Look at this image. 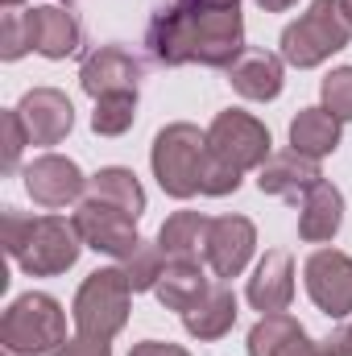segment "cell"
I'll return each instance as SVG.
<instances>
[{
	"label": "cell",
	"mask_w": 352,
	"mask_h": 356,
	"mask_svg": "<svg viewBox=\"0 0 352 356\" xmlns=\"http://www.w3.org/2000/svg\"><path fill=\"white\" fill-rule=\"evenodd\" d=\"M145 46L162 67H211L228 71L245 54V17L241 4L216 0H170L154 13L145 29Z\"/></svg>",
	"instance_id": "6da1fadb"
},
{
	"label": "cell",
	"mask_w": 352,
	"mask_h": 356,
	"mask_svg": "<svg viewBox=\"0 0 352 356\" xmlns=\"http://www.w3.org/2000/svg\"><path fill=\"white\" fill-rule=\"evenodd\" d=\"M0 344L8 356H54L67 344V311L54 294L29 290L8 302L0 319Z\"/></svg>",
	"instance_id": "7a4b0ae2"
},
{
	"label": "cell",
	"mask_w": 352,
	"mask_h": 356,
	"mask_svg": "<svg viewBox=\"0 0 352 356\" xmlns=\"http://www.w3.org/2000/svg\"><path fill=\"white\" fill-rule=\"evenodd\" d=\"M352 42V25L340 8V0H311V8L290 21L282 29V63L286 67H298V71H311L319 63H328L332 54H340Z\"/></svg>",
	"instance_id": "3957f363"
},
{
	"label": "cell",
	"mask_w": 352,
	"mask_h": 356,
	"mask_svg": "<svg viewBox=\"0 0 352 356\" xmlns=\"http://www.w3.org/2000/svg\"><path fill=\"white\" fill-rule=\"evenodd\" d=\"M129 307H133V286H129L125 269L108 266L83 277V286L75 290V302H71V319H75L79 336L112 344L129 323Z\"/></svg>",
	"instance_id": "277c9868"
},
{
	"label": "cell",
	"mask_w": 352,
	"mask_h": 356,
	"mask_svg": "<svg viewBox=\"0 0 352 356\" xmlns=\"http://www.w3.org/2000/svg\"><path fill=\"white\" fill-rule=\"evenodd\" d=\"M203 158H207V133H203L199 124H186V120L166 124V129L154 137V149H150L154 178H158V186H162L170 199H191V195H199Z\"/></svg>",
	"instance_id": "5b68a950"
},
{
	"label": "cell",
	"mask_w": 352,
	"mask_h": 356,
	"mask_svg": "<svg viewBox=\"0 0 352 356\" xmlns=\"http://www.w3.org/2000/svg\"><path fill=\"white\" fill-rule=\"evenodd\" d=\"M83 249H88V245H83L75 220H63V216H33L25 241H21V253H17L13 261L25 269L29 277H58V273H67V269L79 261Z\"/></svg>",
	"instance_id": "8992f818"
},
{
	"label": "cell",
	"mask_w": 352,
	"mask_h": 356,
	"mask_svg": "<svg viewBox=\"0 0 352 356\" xmlns=\"http://www.w3.org/2000/svg\"><path fill=\"white\" fill-rule=\"evenodd\" d=\"M273 137L253 112H241V108H228V112H216V120L207 124V154H216L220 162L237 166L241 175L245 170H262L265 158L273 154L269 149Z\"/></svg>",
	"instance_id": "52a82bcc"
},
{
	"label": "cell",
	"mask_w": 352,
	"mask_h": 356,
	"mask_svg": "<svg viewBox=\"0 0 352 356\" xmlns=\"http://www.w3.org/2000/svg\"><path fill=\"white\" fill-rule=\"evenodd\" d=\"M75 228H79V236H83V245L95 249V253H104V257H116V261H125L137 245H141V232H137V220L129 216V211H120V207H112V203H104V199H91L83 195L79 203H75Z\"/></svg>",
	"instance_id": "ba28073f"
},
{
	"label": "cell",
	"mask_w": 352,
	"mask_h": 356,
	"mask_svg": "<svg viewBox=\"0 0 352 356\" xmlns=\"http://www.w3.org/2000/svg\"><path fill=\"white\" fill-rule=\"evenodd\" d=\"M303 282L311 302L328 315V319H344L352 315V257L340 249H315L303 266Z\"/></svg>",
	"instance_id": "9c48e42d"
},
{
	"label": "cell",
	"mask_w": 352,
	"mask_h": 356,
	"mask_svg": "<svg viewBox=\"0 0 352 356\" xmlns=\"http://www.w3.org/2000/svg\"><path fill=\"white\" fill-rule=\"evenodd\" d=\"M253 249H257V228H253L249 216H216V220L207 224L203 261L216 273V282L241 277L245 266L253 261Z\"/></svg>",
	"instance_id": "30bf717a"
},
{
	"label": "cell",
	"mask_w": 352,
	"mask_h": 356,
	"mask_svg": "<svg viewBox=\"0 0 352 356\" xmlns=\"http://www.w3.org/2000/svg\"><path fill=\"white\" fill-rule=\"evenodd\" d=\"M25 191L38 207H67V203H79L88 195V178L79 170V162L63 158V154H42L33 158L25 170Z\"/></svg>",
	"instance_id": "8fae6325"
},
{
	"label": "cell",
	"mask_w": 352,
	"mask_h": 356,
	"mask_svg": "<svg viewBox=\"0 0 352 356\" xmlns=\"http://www.w3.org/2000/svg\"><path fill=\"white\" fill-rule=\"evenodd\" d=\"M141 79H145V63L125 46H99L79 67V88L88 91L91 99L116 95V91H137Z\"/></svg>",
	"instance_id": "7c38bea8"
},
{
	"label": "cell",
	"mask_w": 352,
	"mask_h": 356,
	"mask_svg": "<svg viewBox=\"0 0 352 356\" xmlns=\"http://www.w3.org/2000/svg\"><path fill=\"white\" fill-rule=\"evenodd\" d=\"M17 112H21V124L29 133V145H58L75 129V108H71L67 91H58V88L25 91Z\"/></svg>",
	"instance_id": "4fadbf2b"
},
{
	"label": "cell",
	"mask_w": 352,
	"mask_h": 356,
	"mask_svg": "<svg viewBox=\"0 0 352 356\" xmlns=\"http://www.w3.org/2000/svg\"><path fill=\"white\" fill-rule=\"evenodd\" d=\"M323 182V170L315 158L298 154V149H278L265 158V166L257 170V191L273 195V199H290V203H303V195Z\"/></svg>",
	"instance_id": "5bb4252c"
},
{
	"label": "cell",
	"mask_w": 352,
	"mask_h": 356,
	"mask_svg": "<svg viewBox=\"0 0 352 356\" xmlns=\"http://www.w3.org/2000/svg\"><path fill=\"white\" fill-rule=\"evenodd\" d=\"M245 298H249L253 311H262V315L290 311V302H294V257H290L286 249H269L262 261H257L253 277H249Z\"/></svg>",
	"instance_id": "9a60e30c"
},
{
	"label": "cell",
	"mask_w": 352,
	"mask_h": 356,
	"mask_svg": "<svg viewBox=\"0 0 352 356\" xmlns=\"http://www.w3.org/2000/svg\"><path fill=\"white\" fill-rule=\"evenodd\" d=\"M228 83L237 88V95H245V99L269 104V99L282 95L286 63H282V54H269V50H257V46H245V54L228 67Z\"/></svg>",
	"instance_id": "2e32d148"
},
{
	"label": "cell",
	"mask_w": 352,
	"mask_h": 356,
	"mask_svg": "<svg viewBox=\"0 0 352 356\" xmlns=\"http://www.w3.org/2000/svg\"><path fill=\"white\" fill-rule=\"evenodd\" d=\"M29 33H33V50L42 58H71L83 46V25L75 21V13L58 8V4H33L29 8Z\"/></svg>",
	"instance_id": "e0dca14e"
},
{
	"label": "cell",
	"mask_w": 352,
	"mask_h": 356,
	"mask_svg": "<svg viewBox=\"0 0 352 356\" xmlns=\"http://www.w3.org/2000/svg\"><path fill=\"white\" fill-rule=\"evenodd\" d=\"M249 356H315V340L307 336V327L278 311V315H262L249 332Z\"/></svg>",
	"instance_id": "ac0fdd59"
},
{
	"label": "cell",
	"mask_w": 352,
	"mask_h": 356,
	"mask_svg": "<svg viewBox=\"0 0 352 356\" xmlns=\"http://www.w3.org/2000/svg\"><path fill=\"white\" fill-rule=\"evenodd\" d=\"M340 224H344V195H340V186L315 182L303 195V203H298V236L307 245H323V241H332L340 232Z\"/></svg>",
	"instance_id": "d6986e66"
},
{
	"label": "cell",
	"mask_w": 352,
	"mask_h": 356,
	"mask_svg": "<svg viewBox=\"0 0 352 356\" xmlns=\"http://www.w3.org/2000/svg\"><path fill=\"white\" fill-rule=\"evenodd\" d=\"M237 323V294L228 290V282H211V290L182 315V327L186 336L211 344V340H224Z\"/></svg>",
	"instance_id": "ffe728a7"
},
{
	"label": "cell",
	"mask_w": 352,
	"mask_h": 356,
	"mask_svg": "<svg viewBox=\"0 0 352 356\" xmlns=\"http://www.w3.org/2000/svg\"><path fill=\"white\" fill-rule=\"evenodd\" d=\"M203 266H207V261H166L162 277H158V286H154L158 302H162L166 311L186 315V311L211 290V277H207V269Z\"/></svg>",
	"instance_id": "44dd1931"
},
{
	"label": "cell",
	"mask_w": 352,
	"mask_h": 356,
	"mask_svg": "<svg viewBox=\"0 0 352 356\" xmlns=\"http://www.w3.org/2000/svg\"><path fill=\"white\" fill-rule=\"evenodd\" d=\"M207 216L203 211H175L162 228H158V249L166 253V261H203L207 249Z\"/></svg>",
	"instance_id": "7402d4cb"
},
{
	"label": "cell",
	"mask_w": 352,
	"mask_h": 356,
	"mask_svg": "<svg viewBox=\"0 0 352 356\" xmlns=\"http://www.w3.org/2000/svg\"><path fill=\"white\" fill-rule=\"evenodd\" d=\"M340 145V120L328 108H298V116L290 120V149L307 154V158H328Z\"/></svg>",
	"instance_id": "603a6c76"
},
{
	"label": "cell",
	"mask_w": 352,
	"mask_h": 356,
	"mask_svg": "<svg viewBox=\"0 0 352 356\" xmlns=\"http://www.w3.org/2000/svg\"><path fill=\"white\" fill-rule=\"evenodd\" d=\"M88 195L112 203V207H120V211H129L133 220H141V211H145V186L137 182L133 170H125V166H104V170H95V175L88 178Z\"/></svg>",
	"instance_id": "cb8c5ba5"
},
{
	"label": "cell",
	"mask_w": 352,
	"mask_h": 356,
	"mask_svg": "<svg viewBox=\"0 0 352 356\" xmlns=\"http://www.w3.org/2000/svg\"><path fill=\"white\" fill-rule=\"evenodd\" d=\"M137 120V91H116V95H99L95 112H91V129L99 137H120L129 133Z\"/></svg>",
	"instance_id": "d4e9b609"
},
{
	"label": "cell",
	"mask_w": 352,
	"mask_h": 356,
	"mask_svg": "<svg viewBox=\"0 0 352 356\" xmlns=\"http://www.w3.org/2000/svg\"><path fill=\"white\" fill-rule=\"evenodd\" d=\"M125 277H129V286H133V294H145V290H154L158 286V277H162V269H166V253L158 249V241L150 245V241H141L125 261Z\"/></svg>",
	"instance_id": "484cf974"
},
{
	"label": "cell",
	"mask_w": 352,
	"mask_h": 356,
	"mask_svg": "<svg viewBox=\"0 0 352 356\" xmlns=\"http://www.w3.org/2000/svg\"><path fill=\"white\" fill-rule=\"evenodd\" d=\"M33 50V33H29V8H4L0 17V58L4 63H17L21 54Z\"/></svg>",
	"instance_id": "4316f807"
},
{
	"label": "cell",
	"mask_w": 352,
	"mask_h": 356,
	"mask_svg": "<svg viewBox=\"0 0 352 356\" xmlns=\"http://www.w3.org/2000/svg\"><path fill=\"white\" fill-rule=\"evenodd\" d=\"M319 108H328L340 124L352 120V67H336L323 83H319Z\"/></svg>",
	"instance_id": "83f0119b"
},
{
	"label": "cell",
	"mask_w": 352,
	"mask_h": 356,
	"mask_svg": "<svg viewBox=\"0 0 352 356\" xmlns=\"http://www.w3.org/2000/svg\"><path fill=\"white\" fill-rule=\"evenodd\" d=\"M241 170L237 166H228V162H220L216 154H207L203 158V170H199V195H211V199H224V195H232L237 186H241Z\"/></svg>",
	"instance_id": "f1b7e54d"
},
{
	"label": "cell",
	"mask_w": 352,
	"mask_h": 356,
	"mask_svg": "<svg viewBox=\"0 0 352 356\" xmlns=\"http://www.w3.org/2000/svg\"><path fill=\"white\" fill-rule=\"evenodd\" d=\"M0 120H4V170L13 175V170L21 166V154H25V145H29V133H25V124H21V112H17V108H8Z\"/></svg>",
	"instance_id": "f546056e"
},
{
	"label": "cell",
	"mask_w": 352,
	"mask_h": 356,
	"mask_svg": "<svg viewBox=\"0 0 352 356\" xmlns=\"http://www.w3.org/2000/svg\"><path fill=\"white\" fill-rule=\"evenodd\" d=\"M29 220H33V216H25V211H17V207H4V216H0V236H4V253H8V257L21 253V241H25V232H29Z\"/></svg>",
	"instance_id": "4dcf8cb0"
},
{
	"label": "cell",
	"mask_w": 352,
	"mask_h": 356,
	"mask_svg": "<svg viewBox=\"0 0 352 356\" xmlns=\"http://www.w3.org/2000/svg\"><path fill=\"white\" fill-rule=\"evenodd\" d=\"M315 356H352V327H336L332 336H323L319 344H315Z\"/></svg>",
	"instance_id": "1f68e13d"
},
{
	"label": "cell",
	"mask_w": 352,
	"mask_h": 356,
	"mask_svg": "<svg viewBox=\"0 0 352 356\" xmlns=\"http://www.w3.org/2000/svg\"><path fill=\"white\" fill-rule=\"evenodd\" d=\"M54 356H112V344L108 340H88V336H75L67 340Z\"/></svg>",
	"instance_id": "d6a6232c"
},
{
	"label": "cell",
	"mask_w": 352,
	"mask_h": 356,
	"mask_svg": "<svg viewBox=\"0 0 352 356\" xmlns=\"http://www.w3.org/2000/svg\"><path fill=\"white\" fill-rule=\"evenodd\" d=\"M129 356H191V353L182 344H170V340H141V344H133Z\"/></svg>",
	"instance_id": "836d02e7"
},
{
	"label": "cell",
	"mask_w": 352,
	"mask_h": 356,
	"mask_svg": "<svg viewBox=\"0 0 352 356\" xmlns=\"http://www.w3.org/2000/svg\"><path fill=\"white\" fill-rule=\"evenodd\" d=\"M257 8H265V13H286L290 4H298V0H253Z\"/></svg>",
	"instance_id": "e575fe53"
},
{
	"label": "cell",
	"mask_w": 352,
	"mask_h": 356,
	"mask_svg": "<svg viewBox=\"0 0 352 356\" xmlns=\"http://www.w3.org/2000/svg\"><path fill=\"white\" fill-rule=\"evenodd\" d=\"M340 8H344V17H349V25H352V0H340Z\"/></svg>",
	"instance_id": "d590c367"
},
{
	"label": "cell",
	"mask_w": 352,
	"mask_h": 356,
	"mask_svg": "<svg viewBox=\"0 0 352 356\" xmlns=\"http://www.w3.org/2000/svg\"><path fill=\"white\" fill-rule=\"evenodd\" d=\"M0 4H4V8H17V4H21V0H0Z\"/></svg>",
	"instance_id": "8d00e7d4"
},
{
	"label": "cell",
	"mask_w": 352,
	"mask_h": 356,
	"mask_svg": "<svg viewBox=\"0 0 352 356\" xmlns=\"http://www.w3.org/2000/svg\"><path fill=\"white\" fill-rule=\"evenodd\" d=\"M63 4H71V0H63Z\"/></svg>",
	"instance_id": "74e56055"
}]
</instances>
